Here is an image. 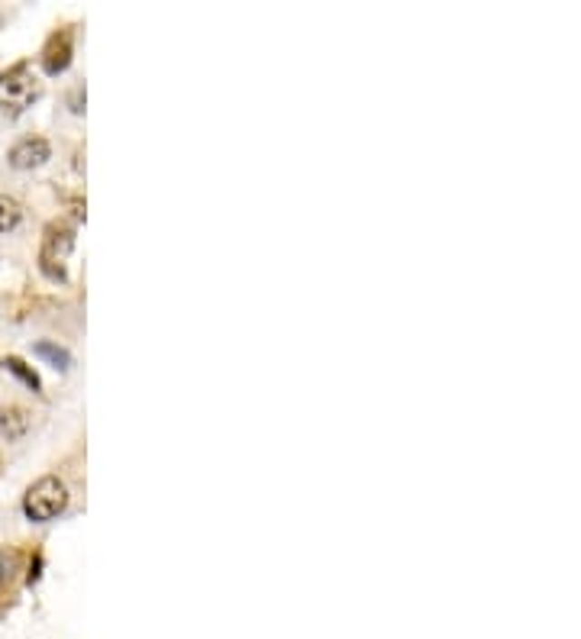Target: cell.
I'll return each instance as SVG.
<instances>
[{
  "mask_svg": "<svg viewBox=\"0 0 581 639\" xmlns=\"http://www.w3.org/2000/svg\"><path fill=\"white\" fill-rule=\"evenodd\" d=\"M72 55H74V43H72V30H59L52 33L49 43H45L43 49V72L45 74H62L68 72V65H72Z\"/></svg>",
  "mask_w": 581,
  "mask_h": 639,
  "instance_id": "5b68a950",
  "label": "cell"
},
{
  "mask_svg": "<svg viewBox=\"0 0 581 639\" xmlns=\"http://www.w3.org/2000/svg\"><path fill=\"white\" fill-rule=\"evenodd\" d=\"M4 368H7L14 378H20V382L26 384L30 391H36V394L43 391V382H39V375L33 372V365H26L20 355H7V359H4Z\"/></svg>",
  "mask_w": 581,
  "mask_h": 639,
  "instance_id": "ba28073f",
  "label": "cell"
},
{
  "mask_svg": "<svg viewBox=\"0 0 581 639\" xmlns=\"http://www.w3.org/2000/svg\"><path fill=\"white\" fill-rule=\"evenodd\" d=\"M20 220H23L20 200H14L10 194H0V236L20 227Z\"/></svg>",
  "mask_w": 581,
  "mask_h": 639,
  "instance_id": "9c48e42d",
  "label": "cell"
},
{
  "mask_svg": "<svg viewBox=\"0 0 581 639\" xmlns=\"http://www.w3.org/2000/svg\"><path fill=\"white\" fill-rule=\"evenodd\" d=\"M33 355L43 359V362H49L55 372H68V368H72V353H68L65 345L49 343V339H43V343L33 345Z\"/></svg>",
  "mask_w": 581,
  "mask_h": 639,
  "instance_id": "52a82bcc",
  "label": "cell"
},
{
  "mask_svg": "<svg viewBox=\"0 0 581 639\" xmlns=\"http://www.w3.org/2000/svg\"><path fill=\"white\" fill-rule=\"evenodd\" d=\"M74 227L65 220H55L45 227L43 246H39V272L45 275L55 285H65L68 281V256L74 249Z\"/></svg>",
  "mask_w": 581,
  "mask_h": 639,
  "instance_id": "6da1fadb",
  "label": "cell"
},
{
  "mask_svg": "<svg viewBox=\"0 0 581 639\" xmlns=\"http://www.w3.org/2000/svg\"><path fill=\"white\" fill-rule=\"evenodd\" d=\"M68 508V485L59 475H43L23 494V514L33 523H49Z\"/></svg>",
  "mask_w": 581,
  "mask_h": 639,
  "instance_id": "7a4b0ae2",
  "label": "cell"
},
{
  "mask_svg": "<svg viewBox=\"0 0 581 639\" xmlns=\"http://www.w3.org/2000/svg\"><path fill=\"white\" fill-rule=\"evenodd\" d=\"M43 97V82L30 62H16L0 74V111L23 113Z\"/></svg>",
  "mask_w": 581,
  "mask_h": 639,
  "instance_id": "3957f363",
  "label": "cell"
},
{
  "mask_svg": "<svg viewBox=\"0 0 581 639\" xmlns=\"http://www.w3.org/2000/svg\"><path fill=\"white\" fill-rule=\"evenodd\" d=\"M26 433H30V413L23 411V407H16V404L0 407V440L16 442V440H23Z\"/></svg>",
  "mask_w": 581,
  "mask_h": 639,
  "instance_id": "8992f818",
  "label": "cell"
},
{
  "mask_svg": "<svg viewBox=\"0 0 581 639\" xmlns=\"http://www.w3.org/2000/svg\"><path fill=\"white\" fill-rule=\"evenodd\" d=\"M52 159V146L43 140V136H26V140L14 142L7 152V162L10 169L16 171H30V169H39Z\"/></svg>",
  "mask_w": 581,
  "mask_h": 639,
  "instance_id": "277c9868",
  "label": "cell"
}]
</instances>
